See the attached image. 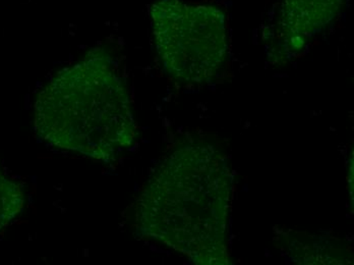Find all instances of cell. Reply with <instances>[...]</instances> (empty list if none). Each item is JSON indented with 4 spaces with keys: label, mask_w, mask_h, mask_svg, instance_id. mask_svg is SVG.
<instances>
[{
    "label": "cell",
    "mask_w": 354,
    "mask_h": 265,
    "mask_svg": "<svg viewBox=\"0 0 354 265\" xmlns=\"http://www.w3.org/2000/svg\"><path fill=\"white\" fill-rule=\"evenodd\" d=\"M231 188L230 163L220 146L189 140L145 185L136 208L138 225L196 264H224Z\"/></svg>",
    "instance_id": "obj_1"
},
{
    "label": "cell",
    "mask_w": 354,
    "mask_h": 265,
    "mask_svg": "<svg viewBox=\"0 0 354 265\" xmlns=\"http://www.w3.org/2000/svg\"><path fill=\"white\" fill-rule=\"evenodd\" d=\"M34 113L43 141L97 161H114L135 140L129 92L106 55L58 73L39 93Z\"/></svg>",
    "instance_id": "obj_2"
},
{
    "label": "cell",
    "mask_w": 354,
    "mask_h": 265,
    "mask_svg": "<svg viewBox=\"0 0 354 265\" xmlns=\"http://www.w3.org/2000/svg\"><path fill=\"white\" fill-rule=\"evenodd\" d=\"M153 35L166 72L185 83L209 82L227 53L225 17L211 6L159 0L151 8Z\"/></svg>",
    "instance_id": "obj_3"
},
{
    "label": "cell",
    "mask_w": 354,
    "mask_h": 265,
    "mask_svg": "<svg viewBox=\"0 0 354 265\" xmlns=\"http://www.w3.org/2000/svg\"><path fill=\"white\" fill-rule=\"evenodd\" d=\"M341 1L342 0H286L289 26L308 35L333 18Z\"/></svg>",
    "instance_id": "obj_4"
},
{
    "label": "cell",
    "mask_w": 354,
    "mask_h": 265,
    "mask_svg": "<svg viewBox=\"0 0 354 265\" xmlns=\"http://www.w3.org/2000/svg\"><path fill=\"white\" fill-rule=\"evenodd\" d=\"M24 193L21 186L0 170V230L8 227L23 209Z\"/></svg>",
    "instance_id": "obj_5"
}]
</instances>
